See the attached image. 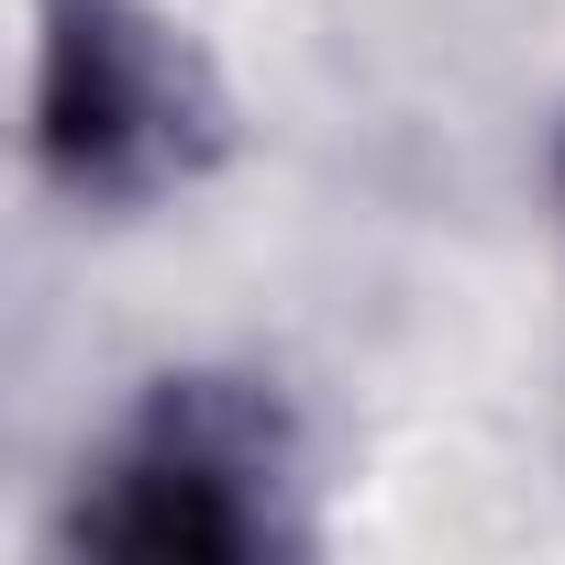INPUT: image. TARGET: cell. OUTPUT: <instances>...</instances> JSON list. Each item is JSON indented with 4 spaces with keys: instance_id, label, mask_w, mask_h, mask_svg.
I'll return each mask as SVG.
<instances>
[{
    "instance_id": "obj_2",
    "label": "cell",
    "mask_w": 565,
    "mask_h": 565,
    "mask_svg": "<svg viewBox=\"0 0 565 565\" xmlns=\"http://www.w3.org/2000/svg\"><path fill=\"white\" fill-rule=\"evenodd\" d=\"M89 543L100 554H145V565H222V554L255 543V521L233 499V466L211 444L167 433V444H145L111 477V499L89 510Z\"/></svg>"
},
{
    "instance_id": "obj_1",
    "label": "cell",
    "mask_w": 565,
    "mask_h": 565,
    "mask_svg": "<svg viewBox=\"0 0 565 565\" xmlns=\"http://www.w3.org/2000/svg\"><path fill=\"white\" fill-rule=\"evenodd\" d=\"M178 145V78L122 12H67L45 45V156L78 189H122L167 167Z\"/></svg>"
}]
</instances>
